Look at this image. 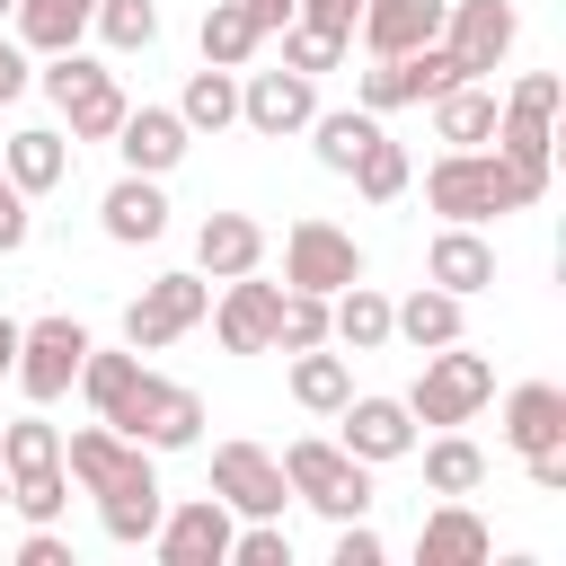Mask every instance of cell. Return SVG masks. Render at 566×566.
Wrapping results in <instances>:
<instances>
[{
    "label": "cell",
    "instance_id": "6da1fadb",
    "mask_svg": "<svg viewBox=\"0 0 566 566\" xmlns=\"http://www.w3.org/2000/svg\"><path fill=\"white\" fill-rule=\"evenodd\" d=\"M424 203H433L442 221H469V230H478V221L522 212V203H531V186H522V177L478 142V150H442V159L424 168Z\"/></svg>",
    "mask_w": 566,
    "mask_h": 566
},
{
    "label": "cell",
    "instance_id": "7a4b0ae2",
    "mask_svg": "<svg viewBox=\"0 0 566 566\" xmlns=\"http://www.w3.org/2000/svg\"><path fill=\"white\" fill-rule=\"evenodd\" d=\"M97 424H115V433L142 442V451H195V442H203V398L177 389V380H159V371L142 363V380H133Z\"/></svg>",
    "mask_w": 566,
    "mask_h": 566
},
{
    "label": "cell",
    "instance_id": "3957f363",
    "mask_svg": "<svg viewBox=\"0 0 566 566\" xmlns=\"http://www.w3.org/2000/svg\"><path fill=\"white\" fill-rule=\"evenodd\" d=\"M283 486L310 504V513H327V522H363L371 513V469L345 451V442H292L283 451Z\"/></svg>",
    "mask_w": 566,
    "mask_h": 566
},
{
    "label": "cell",
    "instance_id": "277c9868",
    "mask_svg": "<svg viewBox=\"0 0 566 566\" xmlns=\"http://www.w3.org/2000/svg\"><path fill=\"white\" fill-rule=\"evenodd\" d=\"M486 398H495V363L451 336V345L424 354V371H416V389H407V416H416V424H469Z\"/></svg>",
    "mask_w": 566,
    "mask_h": 566
},
{
    "label": "cell",
    "instance_id": "5b68a950",
    "mask_svg": "<svg viewBox=\"0 0 566 566\" xmlns=\"http://www.w3.org/2000/svg\"><path fill=\"white\" fill-rule=\"evenodd\" d=\"M44 97L71 115L80 142H115V124H124V106H133L124 80H115L106 62H88L80 44H71V53H44Z\"/></svg>",
    "mask_w": 566,
    "mask_h": 566
},
{
    "label": "cell",
    "instance_id": "8992f818",
    "mask_svg": "<svg viewBox=\"0 0 566 566\" xmlns=\"http://www.w3.org/2000/svg\"><path fill=\"white\" fill-rule=\"evenodd\" d=\"M283 283L336 301L345 283H363V248H354L336 221H292V230H283Z\"/></svg>",
    "mask_w": 566,
    "mask_h": 566
},
{
    "label": "cell",
    "instance_id": "52a82bcc",
    "mask_svg": "<svg viewBox=\"0 0 566 566\" xmlns=\"http://www.w3.org/2000/svg\"><path fill=\"white\" fill-rule=\"evenodd\" d=\"M203 310H212V283H203V274H159V283L124 310V345H133V354H159V345H177L186 327H203Z\"/></svg>",
    "mask_w": 566,
    "mask_h": 566
},
{
    "label": "cell",
    "instance_id": "ba28073f",
    "mask_svg": "<svg viewBox=\"0 0 566 566\" xmlns=\"http://www.w3.org/2000/svg\"><path fill=\"white\" fill-rule=\"evenodd\" d=\"M80 354H88V327H80V318H35V327H18V363H9V380L44 407V398H62V389L80 380Z\"/></svg>",
    "mask_w": 566,
    "mask_h": 566
},
{
    "label": "cell",
    "instance_id": "9c48e42d",
    "mask_svg": "<svg viewBox=\"0 0 566 566\" xmlns=\"http://www.w3.org/2000/svg\"><path fill=\"white\" fill-rule=\"evenodd\" d=\"M230 531H239V513L221 495H186V504L159 513L150 548H159V566H221L230 557Z\"/></svg>",
    "mask_w": 566,
    "mask_h": 566
},
{
    "label": "cell",
    "instance_id": "30bf717a",
    "mask_svg": "<svg viewBox=\"0 0 566 566\" xmlns=\"http://www.w3.org/2000/svg\"><path fill=\"white\" fill-rule=\"evenodd\" d=\"M318 115V80L310 71H248V88H239V124L248 133H265V142H283V133H301Z\"/></svg>",
    "mask_w": 566,
    "mask_h": 566
},
{
    "label": "cell",
    "instance_id": "8fae6325",
    "mask_svg": "<svg viewBox=\"0 0 566 566\" xmlns=\"http://www.w3.org/2000/svg\"><path fill=\"white\" fill-rule=\"evenodd\" d=\"M212 495L230 504V513H248V522H265V513H283V460L274 451H256V442H221L212 451Z\"/></svg>",
    "mask_w": 566,
    "mask_h": 566
},
{
    "label": "cell",
    "instance_id": "7c38bea8",
    "mask_svg": "<svg viewBox=\"0 0 566 566\" xmlns=\"http://www.w3.org/2000/svg\"><path fill=\"white\" fill-rule=\"evenodd\" d=\"M62 469H71V486H88V495H115V486L150 478V451H142V442H124L115 424H80V433L62 442Z\"/></svg>",
    "mask_w": 566,
    "mask_h": 566
},
{
    "label": "cell",
    "instance_id": "4fadbf2b",
    "mask_svg": "<svg viewBox=\"0 0 566 566\" xmlns=\"http://www.w3.org/2000/svg\"><path fill=\"white\" fill-rule=\"evenodd\" d=\"M513 35H522L513 0H451V9H442V44L460 53V71H469V80H478V71H495V62L513 53Z\"/></svg>",
    "mask_w": 566,
    "mask_h": 566
},
{
    "label": "cell",
    "instance_id": "5bb4252c",
    "mask_svg": "<svg viewBox=\"0 0 566 566\" xmlns=\"http://www.w3.org/2000/svg\"><path fill=\"white\" fill-rule=\"evenodd\" d=\"M221 327L230 354H274V318H283V283H256V274H230L221 283V310H203Z\"/></svg>",
    "mask_w": 566,
    "mask_h": 566
},
{
    "label": "cell",
    "instance_id": "9a60e30c",
    "mask_svg": "<svg viewBox=\"0 0 566 566\" xmlns=\"http://www.w3.org/2000/svg\"><path fill=\"white\" fill-rule=\"evenodd\" d=\"M336 416H345V433H336V442H345L363 469H389V460H407V451H416V416H407V398H345Z\"/></svg>",
    "mask_w": 566,
    "mask_h": 566
},
{
    "label": "cell",
    "instance_id": "2e32d148",
    "mask_svg": "<svg viewBox=\"0 0 566 566\" xmlns=\"http://www.w3.org/2000/svg\"><path fill=\"white\" fill-rule=\"evenodd\" d=\"M186 124H177V106H124V124H115V150H124V168L133 177H168L177 159H186Z\"/></svg>",
    "mask_w": 566,
    "mask_h": 566
},
{
    "label": "cell",
    "instance_id": "e0dca14e",
    "mask_svg": "<svg viewBox=\"0 0 566 566\" xmlns=\"http://www.w3.org/2000/svg\"><path fill=\"white\" fill-rule=\"evenodd\" d=\"M442 9L451 0H363V44H371V62H389V53H416V44H433L442 35Z\"/></svg>",
    "mask_w": 566,
    "mask_h": 566
},
{
    "label": "cell",
    "instance_id": "ac0fdd59",
    "mask_svg": "<svg viewBox=\"0 0 566 566\" xmlns=\"http://www.w3.org/2000/svg\"><path fill=\"white\" fill-rule=\"evenodd\" d=\"M495 159L531 186V203L548 195V168H557V133H548V115H531V106H504L495 115Z\"/></svg>",
    "mask_w": 566,
    "mask_h": 566
},
{
    "label": "cell",
    "instance_id": "d6986e66",
    "mask_svg": "<svg viewBox=\"0 0 566 566\" xmlns=\"http://www.w3.org/2000/svg\"><path fill=\"white\" fill-rule=\"evenodd\" d=\"M97 221H106V239L115 248H150L159 230H168V195H159V177H115L106 186V203H97Z\"/></svg>",
    "mask_w": 566,
    "mask_h": 566
},
{
    "label": "cell",
    "instance_id": "ffe728a7",
    "mask_svg": "<svg viewBox=\"0 0 566 566\" xmlns=\"http://www.w3.org/2000/svg\"><path fill=\"white\" fill-rule=\"evenodd\" d=\"M195 265H203L212 283L256 274V265H265V230H256L248 212H203V230H195Z\"/></svg>",
    "mask_w": 566,
    "mask_h": 566
},
{
    "label": "cell",
    "instance_id": "44dd1931",
    "mask_svg": "<svg viewBox=\"0 0 566 566\" xmlns=\"http://www.w3.org/2000/svg\"><path fill=\"white\" fill-rule=\"evenodd\" d=\"M504 442L531 460V451H557L566 442V389L557 380H522L513 398H504Z\"/></svg>",
    "mask_w": 566,
    "mask_h": 566
},
{
    "label": "cell",
    "instance_id": "7402d4cb",
    "mask_svg": "<svg viewBox=\"0 0 566 566\" xmlns=\"http://www.w3.org/2000/svg\"><path fill=\"white\" fill-rule=\"evenodd\" d=\"M486 522L460 504V495H442V513H424V531H416V566H486Z\"/></svg>",
    "mask_w": 566,
    "mask_h": 566
},
{
    "label": "cell",
    "instance_id": "603a6c76",
    "mask_svg": "<svg viewBox=\"0 0 566 566\" xmlns=\"http://www.w3.org/2000/svg\"><path fill=\"white\" fill-rule=\"evenodd\" d=\"M424 283H442V292H460V301H469V292H486V283H495V248H486L469 221H451V230L424 248Z\"/></svg>",
    "mask_w": 566,
    "mask_h": 566
},
{
    "label": "cell",
    "instance_id": "cb8c5ba5",
    "mask_svg": "<svg viewBox=\"0 0 566 566\" xmlns=\"http://www.w3.org/2000/svg\"><path fill=\"white\" fill-rule=\"evenodd\" d=\"M0 168H9V186H18V195H53V186L71 177V150H62V133L27 124V133H9V142H0Z\"/></svg>",
    "mask_w": 566,
    "mask_h": 566
},
{
    "label": "cell",
    "instance_id": "d4e9b609",
    "mask_svg": "<svg viewBox=\"0 0 566 566\" xmlns=\"http://www.w3.org/2000/svg\"><path fill=\"white\" fill-rule=\"evenodd\" d=\"M389 336H407L416 354L451 345V336H460V292H442V283H416L407 301H389Z\"/></svg>",
    "mask_w": 566,
    "mask_h": 566
},
{
    "label": "cell",
    "instance_id": "484cf974",
    "mask_svg": "<svg viewBox=\"0 0 566 566\" xmlns=\"http://www.w3.org/2000/svg\"><path fill=\"white\" fill-rule=\"evenodd\" d=\"M9 18H18V44H27V53H71V44L88 35L97 0H18Z\"/></svg>",
    "mask_w": 566,
    "mask_h": 566
},
{
    "label": "cell",
    "instance_id": "4316f807",
    "mask_svg": "<svg viewBox=\"0 0 566 566\" xmlns=\"http://www.w3.org/2000/svg\"><path fill=\"white\" fill-rule=\"evenodd\" d=\"M495 97L478 88V80H460V88H442L433 97V142H451V150H478V142H495Z\"/></svg>",
    "mask_w": 566,
    "mask_h": 566
},
{
    "label": "cell",
    "instance_id": "83f0119b",
    "mask_svg": "<svg viewBox=\"0 0 566 566\" xmlns=\"http://www.w3.org/2000/svg\"><path fill=\"white\" fill-rule=\"evenodd\" d=\"M327 345H354V354H380V345H389V301H380L371 283H345V292L327 301Z\"/></svg>",
    "mask_w": 566,
    "mask_h": 566
},
{
    "label": "cell",
    "instance_id": "f1b7e54d",
    "mask_svg": "<svg viewBox=\"0 0 566 566\" xmlns=\"http://www.w3.org/2000/svg\"><path fill=\"white\" fill-rule=\"evenodd\" d=\"M177 124H186V133H230V124H239V71L203 62V71L186 80V97H177Z\"/></svg>",
    "mask_w": 566,
    "mask_h": 566
},
{
    "label": "cell",
    "instance_id": "f546056e",
    "mask_svg": "<svg viewBox=\"0 0 566 566\" xmlns=\"http://www.w3.org/2000/svg\"><path fill=\"white\" fill-rule=\"evenodd\" d=\"M301 133L318 142V168H336V177H345V168L363 159V142L380 133V115H371V106H318V115H310Z\"/></svg>",
    "mask_w": 566,
    "mask_h": 566
},
{
    "label": "cell",
    "instance_id": "4dcf8cb0",
    "mask_svg": "<svg viewBox=\"0 0 566 566\" xmlns=\"http://www.w3.org/2000/svg\"><path fill=\"white\" fill-rule=\"evenodd\" d=\"M159 513H168V495H159V478H133V486H115V495H97V522H106V539H115V548H142V539L159 531Z\"/></svg>",
    "mask_w": 566,
    "mask_h": 566
},
{
    "label": "cell",
    "instance_id": "1f68e13d",
    "mask_svg": "<svg viewBox=\"0 0 566 566\" xmlns=\"http://www.w3.org/2000/svg\"><path fill=\"white\" fill-rule=\"evenodd\" d=\"M292 398H301L310 416H336V407L354 398V371H345V354H327V345H301V354H292Z\"/></svg>",
    "mask_w": 566,
    "mask_h": 566
},
{
    "label": "cell",
    "instance_id": "d6a6232c",
    "mask_svg": "<svg viewBox=\"0 0 566 566\" xmlns=\"http://www.w3.org/2000/svg\"><path fill=\"white\" fill-rule=\"evenodd\" d=\"M478 478H486V451L442 424V433L424 442V486H433V495H478Z\"/></svg>",
    "mask_w": 566,
    "mask_h": 566
},
{
    "label": "cell",
    "instance_id": "836d02e7",
    "mask_svg": "<svg viewBox=\"0 0 566 566\" xmlns=\"http://www.w3.org/2000/svg\"><path fill=\"white\" fill-rule=\"evenodd\" d=\"M265 35H256V18L239 9V0H212L203 9V62H221V71H248V53H256Z\"/></svg>",
    "mask_w": 566,
    "mask_h": 566
},
{
    "label": "cell",
    "instance_id": "e575fe53",
    "mask_svg": "<svg viewBox=\"0 0 566 566\" xmlns=\"http://www.w3.org/2000/svg\"><path fill=\"white\" fill-rule=\"evenodd\" d=\"M133 380H142V354H133V345H115V354H106V345H88V354H80V389H88V407H97V416H106Z\"/></svg>",
    "mask_w": 566,
    "mask_h": 566
},
{
    "label": "cell",
    "instance_id": "d590c367",
    "mask_svg": "<svg viewBox=\"0 0 566 566\" xmlns=\"http://www.w3.org/2000/svg\"><path fill=\"white\" fill-rule=\"evenodd\" d=\"M115 53H150L159 44V0H97V18H88Z\"/></svg>",
    "mask_w": 566,
    "mask_h": 566
},
{
    "label": "cell",
    "instance_id": "8d00e7d4",
    "mask_svg": "<svg viewBox=\"0 0 566 566\" xmlns=\"http://www.w3.org/2000/svg\"><path fill=\"white\" fill-rule=\"evenodd\" d=\"M345 177H354L371 203H398V195H407V150H398L389 133H371V142H363V159H354Z\"/></svg>",
    "mask_w": 566,
    "mask_h": 566
},
{
    "label": "cell",
    "instance_id": "74e56055",
    "mask_svg": "<svg viewBox=\"0 0 566 566\" xmlns=\"http://www.w3.org/2000/svg\"><path fill=\"white\" fill-rule=\"evenodd\" d=\"M62 460V433L44 424V416H18V424H0V469L9 478H27V469H53Z\"/></svg>",
    "mask_w": 566,
    "mask_h": 566
},
{
    "label": "cell",
    "instance_id": "f35d334b",
    "mask_svg": "<svg viewBox=\"0 0 566 566\" xmlns=\"http://www.w3.org/2000/svg\"><path fill=\"white\" fill-rule=\"evenodd\" d=\"M301 345H327V292H292V283H283V318H274V354H301Z\"/></svg>",
    "mask_w": 566,
    "mask_h": 566
},
{
    "label": "cell",
    "instance_id": "ab89813d",
    "mask_svg": "<svg viewBox=\"0 0 566 566\" xmlns=\"http://www.w3.org/2000/svg\"><path fill=\"white\" fill-rule=\"evenodd\" d=\"M9 504H18L27 522H62V504H71V469L53 460V469H27V478H9Z\"/></svg>",
    "mask_w": 566,
    "mask_h": 566
},
{
    "label": "cell",
    "instance_id": "60d3db41",
    "mask_svg": "<svg viewBox=\"0 0 566 566\" xmlns=\"http://www.w3.org/2000/svg\"><path fill=\"white\" fill-rule=\"evenodd\" d=\"M345 44H354V35H327V27H310V18H292V27H283V62H292V71H310V80H318V71H336V62H345Z\"/></svg>",
    "mask_w": 566,
    "mask_h": 566
},
{
    "label": "cell",
    "instance_id": "b9f144b4",
    "mask_svg": "<svg viewBox=\"0 0 566 566\" xmlns=\"http://www.w3.org/2000/svg\"><path fill=\"white\" fill-rule=\"evenodd\" d=\"M230 566H292V531H283V513L230 531Z\"/></svg>",
    "mask_w": 566,
    "mask_h": 566
},
{
    "label": "cell",
    "instance_id": "7bdbcfd3",
    "mask_svg": "<svg viewBox=\"0 0 566 566\" xmlns=\"http://www.w3.org/2000/svg\"><path fill=\"white\" fill-rule=\"evenodd\" d=\"M27 230H35V221H27V195H18V186H9V168H0V256H18V248H27Z\"/></svg>",
    "mask_w": 566,
    "mask_h": 566
},
{
    "label": "cell",
    "instance_id": "ee69618b",
    "mask_svg": "<svg viewBox=\"0 0 566 566\" xmlns=\"http://www.w3.org/2000/svg\"><path fill=\"white\" fill-rule=\"evenodd\" d=\"M336 566H380V531L371 522H336Z\"/></svg>",
    "mask_w": 566,
    "mask_h": 566
},
{
    "label": "cell",
    "instance_id": "f6af8a7d",
    "mask_svg": "<svg viewBox=\"0 0 566 566\" xmlns=\"http://www.w3.org/2000/svg\"><path fill=\"white\" fill-rule=\"evenodd\" d=\"M292 18H310V27H327V35H354V18H363V0H301Z\"/></svg>",
    "mask_w": 566,
    "mask_h": 566
},
{
    "label": "cell",
    "instance_id": "bcb514c9",
    "mask_svg": "<svg viewBox=\"0 0 566 566\" xmlns=\"http://www.w3.org/2000/svg\"><path fill=\"white\" fill-rule=\"evenodd\" d=\"M513 106H531V115H557V71H522V80H513Z\"/></svg>",
    "mask_w": 566,
    "mask_h": 566
},
{
    "label": "cell",
    "instance_id": "7dc6e473",
    "mask_svg": "<svg viewBox=\"0 0 566 566\" xmlns=\"http://www.w3.org/2000/svg\"><path fill=\"white\" fill-rule=\"evenodd\" d=\"M522 469H531V486H539V495H557V486H566V442H557V451H531Z\"/></svg>",
    "mask_w": 566,
    "mask_h": 566
},
{
    "label": "cell",
    "instance_id": "c3c4849f",
    "mask_svg": "<svg viewBox=\"0 0 566 566\" xmlns=\"http://www.w3.org/2000/svg\"><path fill=\"white\" fill-rule=\"evenodd\" d=\"M239 9L256 18V35H274V27H292V9H301V0H239Z\"/></svg>",
    "mask_w": 566,
    "mask_h": 566
},
{
    "label": "cell",
    "instance_id": "681fc988",
    "mask_svg": "<svg viewBox=\"0 0 566 566\" xmlns=\"http://www.w3.org/2000/svg\"><path fill=\"white\" fill-rule=\"evenodd\" d=\"M9 97H27V53H18V44H0V106H9Z\"/></svg>",
    "mask_w": 566,
    "mask_h": 566
},
{
    "label": "cell",
    "instance_id": "f907efd6",
    "mask_svg": "<svg viewBox=\"0 0 566 566\" xmlns=\"http://www.w3.org/2000/svg\"><path fill=\"white\" fill-rule=\"evenodd\" d=\"M9 363H18V318H0V380H9Z\"/></svg>",
    "mask_w": 566,
    "mask_h": 566
},
{
    "label": "cell",
    "instance_id": "816d5d0a",
    "mask_svg": "<svg viewBox=\"0 0 566 566\" xmlns=\"http://www.w3.org/2000/svg\"><path fill=\"white\" fill-rule=\"evenodd\" d=\"M0 504H9V469H0Z\"/></svg>",
    "mask_w": 566,
    "mask_h": 566
},
{
    "label": "cell",
    "instance_id": "f5cc1de1",
    "mask_svg": "<svg viewBox=\"0 0 566 566\" xmlns=\"http://www.w3.org/2000/svg\"><path fill=\"white\" fill-rule=\"evenodd\" d=\"M9 9H18V0H0V18H9Z\"/></svg>",
    "mask_w": 566,
    "mask_h": 566
}]
</instances>
